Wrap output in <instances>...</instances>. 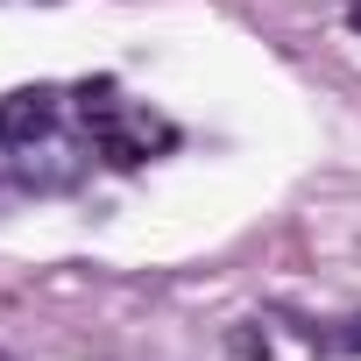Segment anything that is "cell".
Wrapping results in <instances>:
<instances>
[{"label":"cell","instance_id":"1","mask_svg":"<svg viewBox=\"0 0 361 361\" xmlns=\"http://www.w3.org/2000/svg\"><path fill=\"white\" fill-rule=\"evenodd\" d=\"M85 135H92V149H99L114 170H142L149 149H170V142H177L163 121H149V114H135V106H106L99 121H85Z\"/></svg>","mask_w":361,"mask_h":361},{"label":"cell","instance_id":"2","mask_svg":"<svg viewBox=\"0 0 361 361\" xmlns=\"http://www.w3.org/2000/svg\"><path fill=\"white\" fill-rule=\"evenodd\" d=\"M78 177H85V149L57 128L15 149V185H29V192H71Z\"/></svg>","mask_w":361,"mask_h":361},{"label":"cell","instance_id":"3","mask_svg":"<svg viewBox=\"0 0 361 361\" xmlns=\"http://www.w3.org/2000/svg\"><path fill=\"white\" fill-rule=\"evenodd\" d=\"M57 114H64V92H57V85H15L8 99H0V128H8V149H22V142L50 135V128H57Z\"/></svg>","mask_w":361,"mask_h":361},{"label":"cell","instance_id":"4","mask_svg":"<svg viewBox=\"0 0 361 361\" xmlns=\"http://www.w3.org/2000/svg\"><path fill=\"white\" fill-rule=\"evenodd\" d=\"M227 354L234 361H269V333L255 319H241V326H227Z\"/></svg>","mask_w":361,"mask_h":361},{"label":"cell","instance_id":"5","mask_svg":"<svg viewBox=\"0 0 361 361\" xmlns=\"http://www.w3.org/2000/svg\"><path fill=\"white\" fill-rule=\"evenodd\" d=\"M326 347H333V354H361V312H354L340 333H326Z\"/></svg>","mask_w":361,"mask_h":361},{"label":"cell","instance_id":"6","mask_svg":"<svg viewBox=\"0 0 361 361\" xmlns=\"http://www.w3.org/2000/svg\"><path fill=\"white\" fill-rule=\"evenodd\" d=\"M347 29H354V36H361V0H347Z\"/></svg>","mask_w":361,"mask_h":361},{"label":"cell","instance_id":"7","mask_svg":"<svg viewBox=\"0 0 361 361\" xmlns=\"http://www.w3.org/2000/svg\"><path fill=\"white\" fill-rule=\"evenodd\" d=\"M0 156H8V128H0Z\"/></svg>","mask_w":361,"mask_h":361},{"label":"cell","instance_id":"8","mask_svg":"<svg viewBox=\"0 0 361 361\" xmlns=\"http://www.w3.org/2000/svg\"><path fill=\"white\" fill-rule=\"evenodd\" d=\"M0 361H8V354H0Z\"/></svg>","mask_w":361,"mask_h":361}]
</instances>
